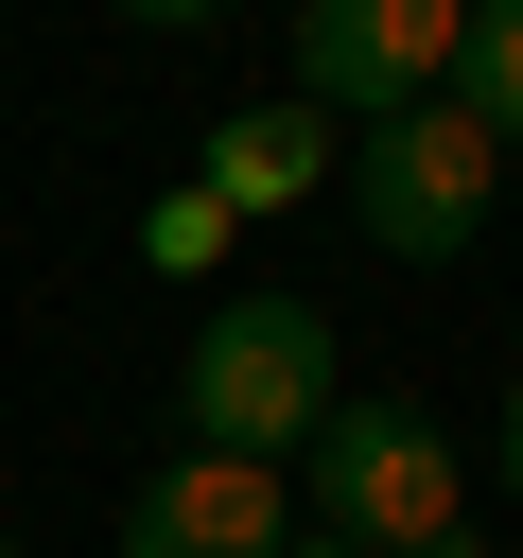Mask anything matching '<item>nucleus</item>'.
Returning a JSON list of instances; mask_svg holds the SVG:
<instances>
[{
    "label": "nucleus",
    "instance_id": "f257e3e1",
    "mask_svg": "<svg viewBox=\"0 0 523 558\" xmlns=\"http://www.w3.org/2000/svg\"><path fill=\"white\" fill-rule=\"evenodd\" d=\"M331 401H349V384H331V314H314V296H279V279L209 296V331H192V366H174L192 453L279 471V453H314V418H331Z\"/></svg>",
    "mask_w": 523,
    "mask_h": 558
},
{
    "label": "nucleus",
    "instance_id": "f03ea898",
    "mask_svg": "<svg viewBox=\"0 0 523 558\" xmlns=\"http://www.w3.org/2000/svg\"><path fill=\"white\" fill-rule=\"evenodd\" d=\"M488 192H506V140H488L453 87L349 140V227H366L384 262H453V244L488 227Z\"/></svg>",
    "mask_w": 523,
    "mask_h": 558
},
{
    "label": "nucleus",
    "instance_id": "7ed1b4c3",
    "mask_svg": "<svg viewBox=\"0 0 523 558\" xmlns=\"http://www.w3.org/2000/svg\"><path fill=\"white\" fill-rule=\"evenodd\" d=\"M314 541H349V558L453 541V436H436V401H331L314 418Z\"/></svg>",
    "mask_w": 523,
    "mask_h": 558
},
{
    "label": "nucleus",
    "instance_id": "20e7f679",
    "mask_svg": "<svg viewBox=\"0 0 523 558\" xmlns=\"http://www.w3.org/2000/svg\"><path fill=\"white\" fill-rule=\"evenodd\" d=\"M296 105L314 122H401L453 87V0H296Z\"/></svg>",
    "mask_w": 523,
    "mask_h": 558
},
{
    "label": "nucleus",
    "instance_id": "39448f33",
    "mask_svg": "<svg viewBox=\"0 0 523 558\" xmlns=\"http://www.w3.org/2000/svg\"><path fill=\"white\" fill-rule=\"evenodd\" d=\"M279 541H296V488L244 453H157L122 488V558H279Z\"/></svg>",
    "mask_w": 523,
    "mask_h": 558
},
{
    "label": "nucleus",
    "instance_id": "423d86ee",
    "mask_svg": "<svg viewBox=\"0 0 523 558\" xmlns=\"http://www.w3.org/2000/svg\"><path fill=\"white\" fill-rule=\"evenodd\" d=\"M192 192H209L227 227H244V209H296V192H314V105H244V122H209V174H192Z\"/></svg>",
    "mask_w": 523,
    "mask_h": 558
},
{
    "label": "nucleus",
    "instance_id": "0eeeda50",
    "mask_svg": "<svg viewBox=\"0 0 523 558\" xmlns=\"http://www.w3.org/2000/svg\"><path fill=\"white\" fill-rule=\"evenodd\" d=\"M453 105H471L488 140H523V0H471V17H453Z\"/></svg>",
    "mask_w": 523,
    "mask_h": 558
},
{
    "label": "nucleus",
    "instance_id": "6e6552de",
    "mask_svg": "<svg viewBox=\"0 0 523 558\" xmlns=\"http://www.w3.org/2000/svg\"><path fill=\"white\" fill-rule=\"evenodd\" d=\"M139 244H157V262H209V244H227V209H209V192H157V209H139Z\"/></svg>",
    "mask_w": 523,
    "mask_h": 558
},
{
    "label": "nucleus",
    "instance_id": "1a4fd4ad",
    "mask_svg": "<svg viewBox=\"0 0 523 558\" xmlns=\"http://www.w3.org/2000/svg\"><path fill=\"white\" fill-rule=\"evenodd\" d=\"M488 471H506V506H523V384H506V418H488Z\"/></svg>",
    "mask_w": 523,
    "mask_h": 558
},
{
    "label": "nucleus",
    "instance_id": "9d476101",
    "mask_svg": "<svg viewBox=\"0 0 523 558\" xmlns=\"http://www.w3.org/2000/svg\"><path fill=\"white\" fill-rule=\"evenodd\" d=\"M279 558H349V541H314V523H296V541H279Z\"/></svg>",
    "mask_w": 523,
    "mask_h": 558
},
{
    "label": "nucleus",
    "instance_id": "9b49d317",
    "mask_svg": "<svg viewBox=\"0 0 523 558\" xmlns=\"http://www.w3.org/2000/svg\"><path fill=\"white\" fill-rule=\"evenodd\" d=\"M418 558H471V523H453V541H418Z\"/></svg>",
    "mask_w": 523,
    "mask_h": 558
},
{
    "label": "nucleus",
    "instance_id": "f8f14e48",
    "mask_svg": "<svg viewBox=\"0 0 523 558\" xmlns=\"http://www.w3.org/2000/svg\"><path fill=\"white\" fill-rule=\"evenodd\" d=\"M0 558H17V541H0Z\"/></svg>",
    "mask_w": 523,
    "mask_h": 558
}]
</instances>
